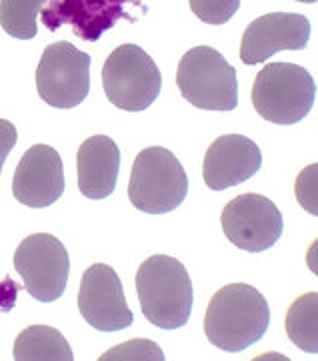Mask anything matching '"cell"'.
I'll use <instances>...</instances> for the list:
<instances>
[{"mask_svg":"<svg viewBox=\"0 0 318 361\" xmlns=\"http://www.w3.org/2000/svg\"><path fill=\"white\" fill-rule=\"evenodd\" d=\"M180 94L204 111H234L238 104L236 71L212 47H194L177 71Z\"/></svg>","mask_w":318,"mask_h":361,"instance_id":"cell-5","label":"cell"},{"mask_svg":"<svg viewBox=\"0 0 318 361\" xmlns=\"http://www.w3.org/2000/svg\"><path fill=\"white\" fill-rule=\"evenodd\" d=\"M64 193L63 159L49 145H34L26 151L14 171L13 195L18 203L44 209Z\"/></svg>","mask_w":318,"mask_h":361,"instance_id":"cell-12","label":"cell"},{"mask_svg":"<svg viewBox=\"0 0 318 361\" xmlns=\"http://www.w3.org/2000/svg\"><path fill=\"white\" fill-rule=\"evenodd\" d=\"M40 99L54 109H75L90 92V54L61 40L49 44L37 68Z\"/></svg>","mask_w":318,"mask_h":361,"instance_id":"cell-7","label":"cell"},{"mask_svg":"<svg viewBox=\"0 0 318 361\" xmlns=\"http://www.w3.org/2000/svg\"><path fill=\"white\" fill-rule=\"evenodd\" d=\"M102 87L115 106L139 113L148 109L160 94L163 75L144 49L120 44L102 66Z\"/></svg>","mask_w":318,"mask_h":361,"instance_id":"cell-6","label":"cell"},{"mask_svg":"<svg viewBox=\"0 0 318 361\" xmlns=\"http://www.w3.org/2000/svg\"><path fill=\"white\" fill-rule=\"evenodd\" d=\"M270 325L265 295L253 285L230 283L212 295L204 315V334L215 348L238 353L260 341Z\"/></svg>","mask_w":318,"mask_h":361,"instance_id":"cell-1","label":"cell"},{"mask_svg":"<svg viewBox=\"0 0 318 361\" xmlns=\"http://www.w3.org/2000/svg\"><path fill=\"white\" fill-rule=\"evenodd\" d=\"M296 2H306V4H314L318 0H296Z\"/></svg>","mask_w":318,"mask_h":361,"instance_id":"cell-23","label":"cell"},{"mask_svg":"<svg viewBox=\"0 0 318 361\" xmlns=\"http://www.w3.org/2000/svg\"><path fill=\"white\" fill-rule=\"evenodd\" d=\"M189 193V177L180 161L165 147L140 151L128 183V199L142 213L165 215L182 205Z\"/></svg>","mask_w":318,"mask_h":361,"instance_id":"cell-4","label":"cell"},{"mask_svg":"<svg viewBox=\"0 0 318 361\" xmlns=\"http://www.w3.org/2000/svg\"><path fill=\"white\" fill-rule=\"evenodd\" d=\"M284 329L296 348L318 355V293L294 299L284 317Z\"/></svg>","mask_w":318,"mask_h":361,"instance_id":"cell-16","label":"cell"},{"mask_svg":"<svg viewBox=\"0 0 318 361\" xmlns=\"http://www.w3.org/2000/svg\"><path fill=\"white\" fill-rule=\"evenodd\" d=\"M46 0H0V26L13 39L30 40L39 32V14Z\"/></svg>","mask_w":318,"mask_h":361,"instance_id":"cell-17","label":"cell"},{"mask_svg":"<svg viewBox=\"0 0 318 361\" xmlns=\"http://www.w3.org/2000/svg\"><path fill=\"white\" fill-rule=\"evenodd\" d=\"M16 141H18L16 127H14L11 121L0 118V171H2V165H4V161H6L8 153L14 149Z\"/></svg>","mask_w":318,"mask_h":361,"instance_id":"cell-21","label":"cell"},{"mask_svg":"<svg viewBox=\"0 0 318 361\" xmlns=\"http://www.w3.org/2000/svg\"><path fill=\"white\" fill-rule=\"evenodd\" d=\"M220 223L230 243L248 253H260L274 247L284 229L279 207L258 193L234 197L222 209Z\"/></svg>","mask_w":318,"mask_h":361,"instance_id":"cell-9","label":"cell"},{"mask_svg":"<svg viewBox=\"0 0 318 361\" xmlns=\"http://www.w3.org/2000/svg\"><path fill=\"white\" fill-rule=\"evenodd\" d=\"M16 361H72V349L66 337L49 325H30L14 341Z\"/></svg>","mask_w":318,"mask_h":361,"instance_id":"cell-15","label":"cell"},{"mask_svg":"<svg viewBox=\"0 0 318 361\" xmlns=\"http://www.w3.org/2000/svg\"><path fill=\"white\" fill-rule=\"evenodd\" d=\"M136 293L144 317L160 329H179L191 319L194 289L179 259L168 255L146 259L136 273Z\"/></svg>","mask_w":318,"mask_h":361,"instance_id":"cell-2","label":"cell"},{"mask_svg":"<svg viewBox=\"0 0 318 361\" xmlns=\"http://www.w3.org/2000/svg\"><path fill=\"white\" fill-rule=\"evenodd\" d=\"M78 310L84 322L106 334L127 329L134 322L120 277L106 263H94L84 271L78 291Z\"/></svg>","mask_w":318,"mask_h":361,"instance_id":"cell-10","label":"cell"},{"mask_svg":"<svg viewBox=\"0 0 318 361\" xmlns=\"http://www.w3.org/2000/svg\"><path fill=\"white\" fill-rule=\"evenodd\" d=\"M262 167V153L255 141L244 135H222L204 155L203 177L208 189L224 191L236 187Z\"/></svg>","mask_w":318,"mask_h":361,"instance_id":"cell-13","label":"cell"},{"mask_svg":"<svg viewBox=\"0 0 318 361\" xmlns=\"http://www.w3.org/2000/svg\"><path fill=\"white\" fill-rule=\"evenodd\" d=\"M78 189L89 199H106L115 193L120 151L110 137L94 135L80 145L77 157Z\"/></svg>","mask_w":318,"mask_h":361,"instance_id":"cell-14","label":"cell"},{"mask_svg":"<svg viewBox=\"0 0 318 361\" xmlns=\"http://www.w3.org/2000/svg\"><path fill=\"white\" fill-rule=\"evenodd\" d=\"M317 99V82L305 66L270 63L255 78L253 104L256 113L274 125L300 123Z\"/></svg>","mask_w":318,"mask_h":361,"instance_id":"cell-3","label":"cell"},{"mask_svg":"<svg viewBox=\"0 0 318 361\" xmlns=\"http://www.w3.org/2000/svg\"><path fill=\"white\" fill-rule=\"evenodd\" d=\"M306 265L318 277V237L310 243L308 251H306Z\"/></svg>","mask_w":318,"mask_h":361,"instance_id":"cell-22","label":"cell"},{"mask_svg":"<svg viewBox=\"0 0 318 361\" xmlns=\"http://www.w3.org/2000/svg\"><path fill=\"white\" fill-rule=\"evenodd\" d=\"M14 269L20 273L28 295L40 303L61 299L68 283V251L54 235L34 233L20 241L14 253Z\"/></svg>","mask_w":318,"mask_h":361,"instance_id":"cell-8","label":"cell"},{"mask_svg":"<svg viewBox=\"0 0 318 361\" xmlns=\"http://www.w3.org/2000/svg\"><path fill=\"white\" fill-rule=\"evenodd\" d=\"M192 13L206 25H224L241 8V0H189Z\"/></svg>","mask_w":318,"mask_h":361,"instance_id":"cell-18","label":"cell"},{"mask_svg":"<svg viewBox=\"0 0 318 361\" xmlns=\"http://www.w3.org/2000/svg\"><path fill=\"white\" fill-rule=\"evenodd\" d=\"M310 40V23L305 14L270 13L246 26L241 42V61L253 66L280 51H303Z\"/></svg>","mask_w":318,"mask_h":361,"instance_id":"cell-11","label":"cell"},{"mask_svg":"<svg viewBox=\"0 0 318 361\" xmlns=\"http://www.w3.org/2000/svg\"><path fill=\"white\" fill-rule=\"evenodd\" d=\"M113 360H165L163 349L156 343L148 341V339H134V341H127L122 345L108 349L104 355H101V361H113Z\"/></svg>","mask_w":318,"mask_h":361,"instance_id":"cell-19","label":"cell"},{"mask_svg":"<svg viewBox=\"0 0 318 361\" xmlns=\"http://www.w3.org/2000/svg\"><path fill=\"white\" fill-rule=\"evenodd\" d=\"M294 195L306 213L318 217V163L305 167L294 180Z\"/></svg>","mask_w":318,"mask_h":361,"instance_id":"cell-20","label":"cell"}]
</instances>
